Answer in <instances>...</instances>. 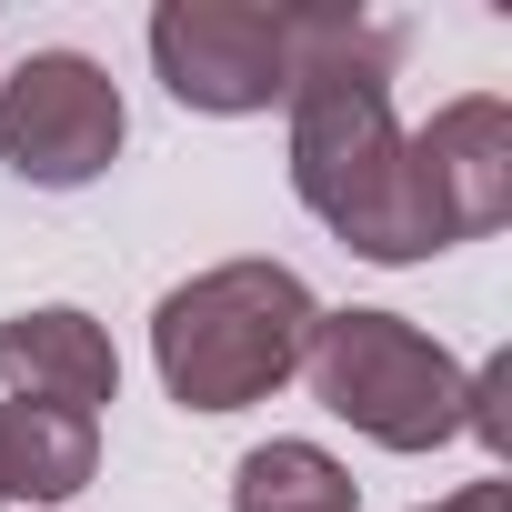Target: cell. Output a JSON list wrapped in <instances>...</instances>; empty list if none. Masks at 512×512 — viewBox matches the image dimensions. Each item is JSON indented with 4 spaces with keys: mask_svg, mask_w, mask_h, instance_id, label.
Returning a JSON list of instances; mask_svg holds the SVG:
<instances>
[{
    "mask_svg": "<svg viewBox=\"0 0 512 512\" xmlns=\"http://www.w3.org/2000/svg\"><path fill=\"white\" fill-rule=\"evenodd\" d=\"M0 502H11V452H0Z\"/></svg>",
    "mask_w": 512,
    "mask_h": 512,
    "instance_id": "obj_11",
    "label": "cell"
},
{
    "mask_svg": "<svg viewBox=\"0 0 512 512\" xmlns=\"http://www.w3.org/2000/svg\"><path fill=\"white\" fill-rule=\"evenodd\" d=\"M402 191H412V231L422 251L482 241L512 211V111L492 91L442 101L422 131H402Z\"/></svg>",
    "mask_w": 512,
    "mask_h": 512,
    "instance_id": "obj_6",
    "label": "cell"
},
{
    "mask_svg": "<svg viewBox=\"0 0 512 512\" xmlns=\"http://www.w3.org/2000/svg\"><path fill=\"white\" fill-rule=\"evenodd\" d=\"M0 452H11V502H71L101 472V422L41 412V402H0Z\"/></svg>",
    "mask_w": 512,
    "mask_h": 512,
    "instance_id": "obj_8",
    "label": "cell"
},
{
    "mask_svg": "<svg viewBox=\"0 0 512 512\" xmlns=\"http://www.w3.org/2000/svg\"><path fill=\"white\" fill-rule=\"evenodd\" d=\"M432 512H512V492H502V482H462V492L432 502Z\"/></svg>",
    "mask_w": 512,
    "mask_h": 512,
    "instance_id": "obj_10",
    "label": "cell"
},
{
    "mask_svg": "<svg viewBox=\"0 0 512 512\" xmlns=\"http://www.w3.org/2000/svg\"><path fill=\"white\" fill-rule=\"evenodd\" d=\"M0 382H11V402L101 422V402L121 392V352H111V332H101L91 312L41 302V312H11V322H0Z\"/></svg>",
    "mask_w": 512,
    "mask_h": 512,
    "instance_id": "obj_7",
    "label": "cell"
},
{
    "mask_svg": "<svg viewBox=\"0 0 512 512\" xmlns=\"http://www.w3.org/2000/svg\"><path fill=\"white\" fill-rule=\"evenodd\" d=\"M121 81L91 51H31L11 81H0V161H11L31 191H81L121 161Z\"/></svg>",
    "mask_w": 512,
    "mask_h": 512,
    "instance_id": "obj_5",
    "label": "cell"
},
{
    "mask_svg": "<svg viewBox=\"0 0 512 512\" xmlns=\"http://www.w3.org/2000/svg\"><path fill=\"white\" fill-rule=\"evenodd\" d=\"M392 31L362 11H302L292 71V191L322 231H342L362 262H432L402 191V121H392Z\"/></svg>",
    "mask_w": 512,
    "mask_h": 512,
    "instance_id": "obj_1",
    "label": "cell"
},
{
    "mask_svg": "<svg viewBox=\"0 0 512 512\" xmlns=\"http://www.w3.org/2000/svg\"><path fill=\"white\" fill-rule=\"evenodd\" d=\"M231 512H362V482L322 442H251L231 472Z\"/></svg>",
    "mask_w": 512,
    "mask_h": 512,
    "instance_id": "obj_9",
    "label": "cell"
},
{
    "mask_svg": "<svg viewBox=\"0 0 512 512\" xmlns=\"http://www.w3.org/2000/svg\"><path fill=\"white\" fill-rule=\"evenodd\" d=\"M322 302L292 262H211L151 312V362L181 412H241L302 372Z\"/></svg>",
    "mask_w": 512,
    "mask_h": 512,
    "instance_id": "obj_2",
    "label": "cell"
},
{
    "mask_svg": "<svg viewBox=\"0 0 512 512\" xmlns=\"http://www.w3.org/2000/svg\"><path fill=\"white\" fill-rule=\"evenodd\" d=\"M151 71L171 81L181 111L251 121V111L292 101L302 11H272V0H161L151 11Z\"/></svg>",
    "mask_w": 512,
    "mask_h": 512,
    "instance_id": "obj_4",
    "label": "cell"
},
{
    "mask_svg": "<svg viewBox=\"0 0 512 512\" xmlns=\"http://www.w3.org/2000/svg\"><path fill=\"white\" fill-rule=\"evenodd\" d=\"M312 402L382 452H442L472 422V372L402 312H322L302 342Z\"/></svg>",
    "mask_w": 512,
    "mask_h": 512,
    "instance_id": "obj_3",
    "label": "cell"
}]
</instances>
